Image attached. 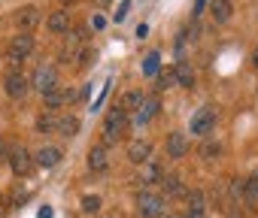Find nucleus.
<instances>
[{"label": "nucleus", "mask_w": 258, "mask_h": 218, "mask_svg": "<svg viewBox=\"0 0 258 218\" xmlns=\"http://www.w3.org/2000/svg\"><path fill=\"white\" fill-rule=\"evenodd\" d=\"M124 131H127V113H124L121 106H112L109 113H106V119H103V143L106 146L118 143L124 137Z\"/></svg>", "instance_id": "f257e3e1"}, {"label": "nucleus", "mask_w": 258, "mask_h": 218, "mask_svg": "<svg viewBox=\"0 0 258 218\" xmlns=\"http://www.w3.org/2000/svg\"><path fill=\"white\" fill-rule=\"evenodd\" d=\"M137 212H140L143 218H158V215L164 212V197H161V194H152V191H143V194L137 197Z\"/></svg>", "instance_id": "f03ea898"}, {"label": "nucleus", "mask_w": 258, "mask_h": 218, "mask_svg": "<svg viewBox=\"0 0 258 218\" xmlns=\"http://www.w3.org/2000/svg\"><path fill=\"white\" fill-rule=\"evenodd\" d=\"M10 167H13L16 176H28V173L34 170V158H31V152H28L25 146H16V149L10 152Z\"/></svg>", "instance_id": "7ed1b4c3"}, {"label": "nucleus", "mask_w": 258, "mask_h": 218, "mask_svg": "<svg viewBox=\"0 0 258 218\" xmlns=\"http://www.w3.org/2000/svg\"><path fill=\"white\" fill-rule=\"evenodd\" d=\"M34 52V37L31 34H19V37H13V43H10V49H7V55H10V61H22V58H28Z\"/></svg>", "instance_id": "20e7f679"}, {"label": "nucleus", "mask_w": 258, "mask_h": 218, "mask_svg": "<svg viewBox=\"0 0 258 218\" xmlns=\"http://www.w3.org/2000/svg\"><path fill=\"white\" fill-rule=\"evenodd\" d=\"M79 97V91H73V88H52V91H46L43 94V103H46V109H58V106H64V103H73Z\"/></svg>", "instance_id": "39448f33"}, {"label": "nucleus", "mask_w": 258, "mask_h": 218, "mask_svg": "<svg viewBox=\"0 0 258 218\" xmlns=\"http://www.w3.org/2000/svg\"><path fill=\"white\" fill-rule=\"evenodd\" d=\"M213 125H216V113H213V109H198L188 128H191V134L207 137V134H213Z\"/></svg>", "instance_id": "423d86ee"}, {"label": "nucleus", "mask_w": 258, "mask_h": 218, "mask_svg": "<svg viewBox=\"0 0 258 218\" xmlns=\"http://www.w3.org/2000/svg\"><path fill=\"white\" fill-rule=\"evenodd\" d=\"M34 88H37L40 94L58 88V70H55V67H37V73H34Z\"/></svg>", "instance_id": "0eeeda50"}, {"label": "nucleus", "mask_w": 258, "mask_h": 218, "mask_svg": "<svg viewBox=\"0 0 258 218\" xmlns=\"http://www.w3.org/2000/svg\"><path fill=\"white\" fill-rule=\"evenodd\" d=\"M4 88H7L10 97H25V94H28V79L13 70V73H7V79H4Z\"/></svg>", "instance_id": "6e6552de"}, {"label": "nucleus", "mask_w": 258, "mask_h": 218, "mask_svg": "<svg viewBox=\"0 0 258 218\" xmlns=\"http://www.w3.org/2000/svg\"><path fill=\"white\" fill-rule=\"evenodd\" d=\"M210 16H213V22H219V25H225L228 19H231V13H234V7H231V0H210Z\"/></svg>", "instance_id": "1a4fd4ad"}, {"label": "nucleus", "mask_w": 258, "mask_h": 218, "mask_svg": "<svg viewBox=\"0 0 258 218\" xmlns=\"http://www.w3.org/2000/svg\"><path fill=\"white\" fill-rule=\"evenodd\" d=\"M40 19H43V16H40L37 7H25V10H19V28H22L25 34H31V31L40 25Z\"/></svg>", "instance_id": "9d476101"}, {"label": "nucleus", "mask_w": 258, "mask_h": 218, "mask_svg": "<svg viewBox=\"0 0 258 218\" xmlns=\"http://www.w3.org/2000/svg\"><path fill=\"white\" fill-rule=\"evenodd\" d=\"M85 28H79V31H67V46H64V58H73L79 49H85Z\"/></svg>", "instance_id": "9b49d317"}, {"label": "nucleus", "mask_w": 258, "mask_h": 218, "mask_svg": "<svg viewBox=\"0 0 258 218\" xmlns=\"http://www.w3.org/2000/svg\"><path fill=\"white\" fill-rule=\"evenodd\" d=\"M164 149H167V158H182V155L188 152V140H185V134H179V131L170 134Z\"/></svg>", "instance_id": "f8f14e48"}, {"label": "nucleus", "mask_w": 258, "mask_h": 218, "mask_svg": "<svg viewBox=\"0 0 258 218\" xmlns=\"http://www.w3.org/2000/svg\"><path fill=\"white\" fill-rule=\"evenodd\" d=\"M106 164H109V152H106V146H94L91 152H88V170H106Z\"/></svg>", "instance_id": "ddd939ff"}, {"label": "nucleus", "mask_w": 258, "mask_h": 218, "mask_svg": "<svg viewBox=\"0 0 258 218\" xmlns=\"http://www.w3.org/2000/svg\"><path fill=\"white\" fill-rule=\"evenodd\" d=\"M149 155H152V146L149 143H131V146H127V158H131L134 164H146L149 161Z\"/></svg>", "instance_id": "4468645a"}, {"label": "nucleus", "mask_w": 258, "mask_h": 218, "mask_svg": "<svg viewBox=\"0 0 258 218\" xmlns=\"http://www.w3.org/2000/svg\"><path fill=\"white\" fill-rule=\"evenodd\" d=\"M155 116H158V97H146V103L137 109V125H146Z\"/></svg>", "instance_id": "2eb2a0df"}, {"label": "nucleus", "mask_w": 258, "mask_h": 218, "mask_svg": "<svg viewBox=\"0 0 258 218\" xmlns=\"http://www.w3.org/2000/svg\"><path fill=\"white\" fill-rule=\"evenodd\" d=\"M49 31L52 34H67L70 31V13H64V10L61 13H52L49 16Z\"/></svg>", "instance_id": "dca6fc26"}, {"label": "nucleus", "mask_w": 258, "mask_h": 218, "mask_svg": "<svg viewBox=\"0 0 258 218\" xmlns=\"http://www.w3.org/2000/svg\"><path fill=\"white\" fill-rule=\"evenodd\" d=\"M58 161H61V149H55V146H43L37 152V164L40 167H55Z\"/></svg>", "instance_id": "f3484780"}, {"label": "nucleus", "mask_w": 258, "mask_h": 218, "mask_svg": "<svg viewBox=\"0 0 258 218\" xmlns=\"http://www.w3.org/2000/svg\"><path fill=\"white\" fill-rule=\"evenodd\" d=\"M173 76H176V85H182V88H191L195 85V73H191V67L185 61H179L173 67Z\"/></svg>", "instance_id": "a211bd4d"}, {"label": "nucleus", "mask_w": 258, "mask_h": 218, "mask_svg": "<svg viewBox=\"0 0 258 218\" xmlns=\"http://www.w3.org/2000/svg\"><path fill=\"white\" fill-rule=\"evenodd\" d=\"M146 103V94L143 91H127L124 97H121V109H124V113H131V109H140Z\"/></svg>", "instance_id": "6ab92c4d"}, {"label": "nucleus", "mask_w": 258, "mask_h": 218, "mask_svg": "<svg viewBox=\"0 0 258 218\" xmlns=\"http://www.w3.org/2000/svg\"><path fill=\"white\" fill-rule=\"evenodd\" d=\"M58 134H61V137H76V134H79V119H76V116L58 119Z\"/></svg>", "instance_id": "aec40b11"}, {"label": "nucleus", "mask_w": 258, "mask_h": 218, "mask_svg": "<svg viewBox=\"0 0 258 218\" xmlns=\"http://www.w3.org/2000/svg\"><path fill=\"white\" fill-rule=\"evenodd\" d=\"M201 215H204V194L191 191L188 194V212H185V218H201Z\"/></svg>", "instance_id": "412c9836"}, {"label": "nucleus", "mask_w": 258, "mask_h": 218, "mask_svg": "<svg viewBox=\"0 0 258 218\" xmlns=\"http://www.w3.org/2000/svg\"><path fill=\"white\" fill-rule=\"evenodd\" d=\"M173 85H176L173 67H167V70H158V73H155V88H158V91H167V88H173Z\"/></svg>", "instance_id": "4be33fe9"}, {"label": "nucleus", "mask_w": 258, "mask_h": 218, "mask_svg": "<svg viewBox=\"0 0 258 218\" xmlns=\"http://www.w3.org/2000/svg\"><path fill=\"white\" fill-rule=\"evenodd\" d=\"M243 197H246V203H252V206L258 203V173L243 182Z\"/></svg>", "instance_id": "5701e85b"}, {"label": "nucleus", "mask_w": 258, "mask_h": 218, "mask_svg": "<svg viewBox=\"0 0 258 218\" xmlns=\"http://www.w3.org/2000/svg\"><path fill=\"white\" fill-rule=\"evenodd\" d=\"M37 131H40V134H52V131H58V119H55L52 113H43V116L37 119Z\"/></svg>", "instance_id": "b1692460"}, {"label": "nucleus", "mask_w": 258, "mask_h": 218, "mask_svg": "<svg viewBox=\"0 0 258 218\" xmlns=\"http://www.w3.org/2000/svg\"><path fill=\"white\" fill-rule=\"evenodd\" d=\"M161 176H164V173H161V167L146 161V173L140 176V182H143V185H155V182H161Z\"/></svg>", "instance_id": "393cba45"}, {"label": "nucleus", "mask_w": 258, "mask_h": 218, "mask_svg": "<svg viewBox=\"0 0 258 218\" xmlns=\"http://www.w3.org/2000/svg\"><path fill=\"white\" fill-rule=\"evenodd\" d=\"M158 70H161V55H158V52H149L146 61H143V73H146V76H155Z\"/></svg>", "instance_id": "a878e982"}, {"label": "nucleus", "mask_w": 258, "mask_h": 218, "mask_svg": "<svg viewBox=\"0 0 258 218\" xmlns=\"http://www.w3.org/2000/svg\"><path fill=\"white\" fill-rule=\"evenodd\" d=\"M82 212L85 215H97L100 212V197L97 194H85L82 197Z\"/></svg>", "instance_id": "bb28decb"}, {"label": "nucleus", "mask_w": 258, "mask_h": 218, "mask_svg": "<svg viewBox=\"0 0 258 218\" xmlns=\"http://www.w3.org/2000/svg\"><path fill=\"white\" fill-rule=\"evenodd\" d=\"M161 185H164V194H167V197H173V194H179V191H182L179 176H161Z\"/></svg>", "instance_id": "cd10ccee"}, {"label": "nucleus", "mask_w": 258, "mask_h": 218, "mask_svg": "<svg viewBox=\"0 0 258 218\" xmlns=\"http://www.w3.org/2000/svg\"><path fill=\"white\" fill-rule=\"evenodd\" d=\"M219 152H222L219 143H204V146H201V155H204V158H216Z\"/></svg>", "instance_id": "c85d7f7f"}, {"label": "nucleus", "mask_w": 258, "mask_h": 218, "mask_svg": "<svg viewBox=\"0 0 258 218\" xmlns=\"http://www.w3.org/2000/svg\"><path fill=\"white\" fill-rule=\"evenodd\" d=\"M88 64H94V49L85 46V49L79 52V67H88Z\"/></svg>", "instance_id": "c756f323"}, {"label": "nucleus", "mask_w": 258, "mask_h": 218, "mask_svg": "<svg viewBox=\"0 0 258 218\" xmlns=\"http://www.w3.org/2000/svg\"><path fill=\"white\" fill-rule=\"evenodd\" d=\"M127 13H131V0H121V4H118V13H115V22H124Z\"/></svg>", "instance_id": "7c9ffc66"}, {"label": "nucleus", "mask_w": 258, "mask_h": 218, "mask_svg": "<svg viewBox=\"0 0 258 218\" xmlns=\"http://www.w3.org/2000/svg\"><path fill=\"white\" fill-rule=\"evenodd\" d=\"M91 25H94V31H103V28H106V19H103V16H94Z\"/></svg>", "instance_id": "2f4dec72"}, {"label": "nucleus", "mask_w": 258, "mask_h": 218, "mask_svg": "<svg viewBox=\"0 0 258 218\" xmlns=\"http://www.w3.org/2000/svg\"><path fill=\"white\" fill-rule=\"evenodd\" d=\"M207 4H210V0H198V4H195V16H201L207 10Z\"/></svg>", "instance_id": "473e14b6"}, {"label": "nucleus", "mask_w": 258, "mask_h": 218, "mask_svg": "<svg viewBox=\"0 0 258 218\" xmlns=\"http://www.w3.org/2000/svg\"><path fill=\"white\" fill-rule=\"evenodd\" d=\"M37 218H52V206H43V209H40V215H37Z\"/></svg>", "instance_id": "72a5a7b5"}, {"label": "nucleus", "mask_w": 258, "mask_h": 218, "mask_svg": "<svg viewBox=\"0 0 258 218\" xmlns=\"http://www.w3.org/2000/svg\"><path fill=\"white\" fill-rule=\"evenodd\" d=\"M7 158V143H4V137H0V161Z\"/></svg>", "instance_id": "f704fd0d"}, {"label": "nucleus", "mask_w": 258, "mask_h": 218, "mask_svg": "<svg viewBox=\"0 0 258 218\" xmlns=\"http://www.w3.org/2000/svg\"><path fill=\"white\" fill-rule=\"evenodd\" d=\"M252 64H255V67H258V49H255V52H252Z\"/></svg>", "instance_id": "c9c22d12"}, {"label": "nucleus", "mask_w": 258, "mask_h": 218, "mask_svg": "<svg viewBox=\"0 0 258 218\" xmlns=\"http://www.w3.org/2000/svg\"><path fill=\"white\" fill-rule=\"evenodd\" d=\"M61 4H73V0H61Z\"/></svg>", "instance_id": "e433bc0d"}, {"label": "nucleus", "mask_w": 258, "mask_h": 218, "mask_svg": "<svg viewBox=\"0 0 258 218\" xmlns=\"http://www.w3.org/2000/svg\"><path fill=\"white\" fill-rule=\"evenodd\" d=\"M97 4H106V0H97Z\"/></svg>", "instance_id": "4c0bfd02"}, {"label": "nucleus", "mask_w": 258, "mask_h": 218, "mask_svg": "<svg viewBox=\"0 0 258 218\" xmlns=\"http://www.w3.org/2000/svg\"><path fill=\"white\" fill-rule=\"evenodd\" d=\"M167 218H176V215H167Z\"/></svg>", "instance_id": "58836bf2"}, {"label": "nucleus", "mask_w": 258, "mask_h": 218, "mask_svg": "<svg viewBox=\"0 0 258 218\" xmlns=\"http://www.w3.org/2000/svg\"><path fill=\"white\" fill-rule=\"evenodd\" d=\"M106 218H109V215H106Z\"/></svg>", "instance_id": "ea45409f"}]
</instances>
